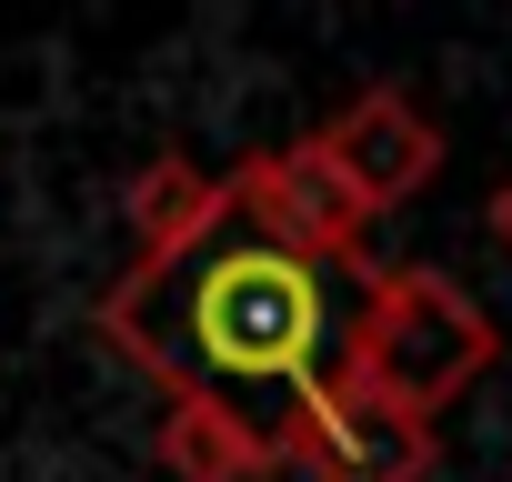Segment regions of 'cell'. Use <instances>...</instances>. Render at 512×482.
I'll use <instances>...</instances> for the list:
<instances>
[{
  "label": "cell",
  "mask_w": 512,
  "mask_h": 482,
  "mask_svg": "<svg viewBox=\"0 0 512 482\" xmlns=\"http://www.w3.org/2000/svg\"><path fill=\"white\" fill-rule=\"evenodd\" d=\"M292 462H302L312 482H422V472H432V432H422V422H402L392 402H372V392L332 382V392L302 412Z\"/></svg>",
  "instance_id": "cell-4"
},
{
  "label": "cell",
  "mask_w": 512,
  "mask_h": 482,
  "mask_svg": "<svg viewBox=\"0 0 512 482\" xmlns=\"http://www.w3.org/2000/svg\"><path fill=\"white\" fill-rule=\"evenodd\" d=\"M482 221H492V241L512 252V171H502V191H492V211H482Z\"/></svg>",
  "instance_id": "cell-8"
},
{
  "label": "cell",
  "mask_w": 512,
  "mask_h": 482,
  "mask_svg": "<svg viewBox=\"0 0 512 482\" xmlns=\"http://www.w3.org/2000/svg\"><path fill=\"white\" fill-rule=\"evenodd\" d=\"M362 302H372L362 262H302L282 241H251L241 221H221L181 252L131 262L101 292V342L141 362L171 402L241 412L272 442V462H292L302 412L342 382Z\"/></svg>",
  "instance_id": "cell-1"
},
{
  "label": "cell",
  "mask_w": 512,
  "mask_h": 482,
  "mask_svg": "<svg viewBox=\"0 0 512 482\" xmlns=\"http://www.w3.org/2000/svg\"><path fill=\"white\" fill-rule=\"evenodd\" d=\"M492 362H502V332H492V312L452 272H382L372 302H362V322H352L342 382L432 432Z\"/></svg>",
  "instance_id": "cell-2"
},
{
  "label": "cell",
  "mask_w": 512,
  "mask_h": 482,
  "mask_svg": "<svg viewBox=\"0 0 512 482\" xmlns=\"http://www.w3.org/2000/svg\"><path fill=\"white\" fill-rule=\"evenodd\" d=\"M231 221L251 241H282L302 262H362V231H372V201L332 171L322 141H282V151H251L231 181H221Z\"/></svg>",
  "instance_id": "cell-3"
},
{
  "label": "cell",
  "mask_w": 512,
  "mask_h": 482,
  "mask_svg": "<svg viewBox=\"0 0 512 482\" xmlns=\"http://www.w3.org/2000/svg\"><path fill=\"white\" fill-rule=\"evenodd\" d=\"M221 221H231L221 181H211L201 161H181V151H161V161L131 181V231H141V262H151V252H181V241H201V231H221Z\"/></svg>",
  "instance_id": "cell-6"
},
{
  "label": "cell",
  "mask_w": 512,
  "mask_h": 482,
  "mask_svg": "<svg viewBox=\"0 0 512 482\" xmlns=\"http://www.w3.org/2000/svg\"><path fill=\"white\" fill-rule=\"evenodd\" d=\"M161 462H171L181 482H262V472H272V442L251 432L241 412L171 402V412H161Z\"/></svg>",
  "instance_id": "cell-7"
},
{
  "label": "cell",
  "mask_w": 512,
  "mask_h": 482,
  "mask_svg": "<svg viewBox=\"0 0 512 482\" xmlns=\"http://www.w3.org/2000/svg\"><path fill=\"white\" fill-rule=\"evenodd\" d=\"M322 151H332V171L372 201V211H392V201H412L432 171H442V131L402 101V91H362V101H342L322 131H312Z\"/></svg>",
  "instance_id": "cell-5"
}]
</instances>
